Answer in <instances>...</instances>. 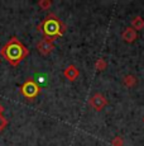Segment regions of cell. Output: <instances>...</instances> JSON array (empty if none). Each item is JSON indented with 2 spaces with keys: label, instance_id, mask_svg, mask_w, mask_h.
Returning a JSON list of instances; mask_svg holds the SVG:
<instances>
[{
  "label": "cell",
  "instance_id": "10",
  "mask_svg": "<svg viewBox=\"0 0 144 146\" xmlns=\"http://www.w3.org/2000/svg\"><path fill=\"white\" fill-rule=\"evenodd\" d=\"M124 83H125V85L132 86V85H134V84L137 83V80H135L133 76H125L124 78Z\"/></svg>",
  "mask_w": 144,
  "mask_h": 146
},
{
  "label": "cell",
  "instance_id": "8",
  "mask_svg": "<svg viewBox=\"0 0 144 146\" xmlns=\"http://www.w3.org/2000/svg\"><path fill=\"white\" fill-rule=\"evenodd\" d=\"M133 26H134V28H137V29H142V28L144 27L143 18H140V17H135V18L133 19Z\"/></svg>",
  "mask_w": 144,
  "mask_h": 146
},
{
  "label": "cell",
  "instance_id": "9",
  "mask_svg": "<svg viewBox=\"0 0 144 146\" xmlns=\"http://www.w3.org/2000/svg\"><path fill=\"white\" fill-rule=\"evenodd\" d=\"M35 83H37V85L39 86V84L41 85H46L47 84V78H46V75H42V74H38L37 76H35Z\"/></svg>",
  "mask_w": 144,
  "mask_h": 146
},
{
  "label": "cell",
  "instance_id": "5",
  "mask_svg": "<svg viewBox=\"0 0 144 146\" xmlns=\"http://www.w3.org/2000/svg\"><path fill=\"white\" fill-rule=\"evenodd\" d=\"M106 99H105L104 97H102L101 94H96L94 95L92 98L90 99V104L94 107V108L96 109V111H100V109H102V107H104L105 104H106Z\"/></svg>",
  "mask_w": 144,
  "mask_h": 146
},
{
  "label": "cell",
  "instance_id": "15",
  "mask_svg": "<svg viewBox=\"0 0 144 146\" xmlns=\"http://www.w3.org/2000/svg\"><path fill=\"white\" fill-rule=\"evenodd\" d=\"M3 111H4V108H3V106H1V104H0V116H1Z\"/></svg>",
  "mask_w": 144,
  "mask_h": 146
},
{
  "label": "cell",
  "instance_id": "6",
  "mask_svg": "<svg viewBox=\"0 0 144 146\" xmlns=\"http://www.w3.org/2000/svg\"><path fill=\"white\" fill-rule=\"evenodd\" d=\"M123 38H124L125 42L132 43V42H134L135 40H137V32H135L133 28H126L123 33Z\"/></svg>",
  "mask_w": 144,
  "mask_h": 146
},
{
  "label": "cell",
  "instance_id": "11",
  "mask_svg": "<svg viewBox=\"0 0 144 146\" xmlns=\"http://www.w3.org/2000/svg\"><path fill=\"white\" fill-rule=\"evenodd\" d=\"M96 69L98 70H102V69H105L106 67V64H105V61L104 60H99L98 62H96Z\"/></svg>",
  "mask_w": 144,
  "mask_h": 146
},
{
  "label": "cell",
  "instance_id": "1",
  "mask_svg": "<svg viewBox=\"0 0 144 146\" xmlns=\"http://www.w3.org/2000/svg\"><path fill=\"white\" fill-rule=\"evenodd\" d=\"M0 55H1L10 65L16 66L28 55V50L23 46V43L16 37H12L3 46L1 51H0Z\"/></svg>",
  "mask_w": 144,
  "mask_h": 146
},
{
  "label": "cell",
  "instance_id": "3",
  "mask_svg": "<svg viewBox=\"0 0 144 146\" xmlns=\"http://www.w3.org/2000/svg\"><path fill=\"white\" fill-rule=\"evenodd\" d=\"M39 90H41L39 86H38L37 83H35L34 80H32V79L27 80L20 88L22 94H23L26 98H28V99H33V98H35L38 94H39Z\"/></svg>",
  "mask_w": 144,
  "mask_h": 146
},
{
  "label": "cell",
  "instance_id": "2",
  "mask_svg": "<svg viewBox=\"0 0 144 146\" xmlns=\"http://www.w3.org/2000/svg\"><path fill=\"white\" fill-rule=\"evenodd\" d=\"M38 29L44 35V37L48 38V40L53 41L54 38L60 37L63 35L66 27L63 26V23L57 18L53 14H49L42 23L38 26Z\"/></svg>",
  "mask_w": 144,
  "mask_h": 146
},
{
  "label": "cell",
  "instance_id": "13",
  "mask_svg": "<svg viewBox=\"0 0 144 146\" xmlns=\"http://www.w3.org/2000/svg\"><path fill=\"white\" fill-rule=\"evenodd\" d=\"M113 144L115 146H123V140H121L120 137H116V139L113 140Z\"/></svg>",
  "mask_w": 144,
  "mask_h": 146
},
{
  "label": "cell",
  "instance_id": "12",
  "mask_svg": "<svg viewBox=\"0 0 144 146\" xmlns=\"http://www.w3.org/2000/svg\"><path fill=\"white\" fill-rule=\"evenodd\" d=\"M7 123H8V122H7V119H5L3 116H0V131H1L3 128H4L5 126H7Z\"/></svg>",
  "mask_w": 144,
  "mask_h": 146
},
{
  "label": "cell",
  "instance_id": "14",
  "mask_svg": "<svg viewBox=\"0 0 144 146\" xmlns=\"http://www.w3.org/2000/svg\"><path fill=\"white\" fill-rule=\"evenodd\" d=\"M39 5H41L42 8H48L49 5H51V3H49V1H41Z\"/></svg>",
  "mask_w": 144,
  "mask_h": 146
},
{
  "label": "cell",
  "instance_id": "4",
  "mask_svg": "<svg viewBox=\"0 0 144 146\" xmlns=\"http://www.w3.org/2000/svg\"><path fill=\"white\" fill-rule=\"evenodd\" d=\"M37 48L42 55H49L54 48V44L52 40H48V38H44L37 44Z\"/></svg>",
  "mask_w": 144,
  "mask_h": 146
},
{
  "label": "cell",
  "instance_id": "7",
  "mask_svg": "<svg viewBox=\"0 0 144 146\" xmlns=\"http://www.w3.org/2000/svg\"><path fill=\"white\" fill-rule=\"evenodd\" d=\"M65 76L70 80H75L77 76H79V70L75 66H68L67 69L65 70Z\"/></svg>",
  "mask_w": 144,
  "mask_h": 146
}]
</instances>
